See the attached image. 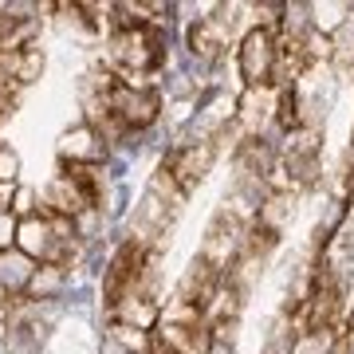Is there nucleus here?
<instances>
[{
    "mask_svg": "<svg viewBox=\"0 0 354 354\" xmlns=\"http://www.w3.org/2000/svg\"><path fill=\"white\" fill-rule=\"evenodd\" d=\"M64 283H67V272L59 264H39L24 295L28 299H55V295L64 291Z\"/></svg>",
    "mask_w": 354,
    "mask_h": 354,
    "instance_id": "f8f14e48",
    "label": "nucleus"
},
{
    "mask_svg": "<svg viewBox=\"0 0 354 354\" xmlns=\"http://www.w3.org/2000/svg\"><path fill=\"white\" fill-rule=\"evenodd\" d=\"M36 260H28L20 248H8L0 252V295H24L32 276H36Z\"/></svg>",
    "mask_w": 354,
    "mask_h": 354,
    "instance_id": "1a4fd4ad",
    "label": "nucleus"
},
{
    "mask_svg": "<svg viewBox=\"0 0 354 354\" xmlns=\"http://www.w3.org/2000/svg\"><path fill=\"white\" fill-rule=\"evenodd\" d=\"M102 153H106V142L87 122L75 130H67L64 138H59V162H67V165H99Z\"/></svg>",
    "mask_w": 354,
    "mask_h": 354,
    "instance_id": "6e6552de",
    "label": "nucleus"
},
{
    "mask_svg": "<svg viewBox=\"0 0 354 354\" xmlns=\"http://www.w3.org/2000/svg\"><path fill=\"white\" fill-rule=\"evenodd\" d=\"M236 67H241L244 91H276L283 83V59H279V36L272 28L252 24L236 44Z\"/></svg>",
    "mask_w": 354,
    "mask_h": 354,
    "instance_id": "7ed1b4c3",
    "label": "nucleus"
},
{
    "mask_svg": "<svg viewBox=\"0 0 354 354\" xmlns=\"http://www.w3.org/2000/svg\"><path fill=\"white\" fill-rule=\"evenodd\" d=\"M16 228H20L16 213H12V209H0V252L16 248Z\"/></svg>",
    "mask_w": 354,
    "mask_h": 354,
    "instance_id": "ddd939ff",
    "label": "nucleus"
},
{
    "mask_svg": "<svg viewBox=\"0 0 354 354\" xmlns=\"http://www.w3.org/2000/svg\"><path fill=\"white\" fill-rule=\"evenodd\" d=\"M236 106H241V111H236V127L244 130V138H260L264 118H268V114H276L272 91H244Z\"/></svg>",
    "mask_w": 354,
    "mask_h": 354,
    "instance_id": "9d476101",
    "label": "nucleus"
},
{
    "mask_svg": "<svg viewBox=\"0 0 354 354\" xmlns=\"http://www.w3.org/2000/svg\"><path fill=\"white\" fill-rule=\"evenodd\" d=\"M114 32L106 39V71L130 87H150L146 79L158 75L165 64V32L158 20L130 16L127 4H114Z\"/></svg>",
    "mask_w": 354,
    "mask_h": 354,
    "instance_id": "f257e3e1",
    "label": "nucleus"
},
{
    "mask_svg": "<svg viewBox=\"0 0 354 354\" xmlns=\"http://www.w3.org/2000/svg\"><path fill=\"white\" fill-rule=\"evenodd\" d=\"M228 39L221 36V28L209 20V16H201V20H193L189 24V51L193 59H201V64H216L221 55H225Z\"/></svg>",
    "mask_w": 354,
    "mask_h": 354,
    "instance_id": "9b49d317",
    "label": "nucleus"
},
{
    "mask_svg": "<svg viewBox=\"0 0 354 354\" xmlns=\"http://www.w3.org/2000/svg\"><path fill=\"white\" fill-rule=\"evenodd\" d=\"M351 327H354V323H351Z\"/></svg>",
    "mask_w": 354,
    "mask_h": 354,
    "instance_id": "a211bd4d",
    "label": "nucleus"
},
{
    "mask_svg": "<svg viewBox=\"0 0 354 354\" xmlns=\"http://www.w3.org/2000/svg\"><path fill=\"white\" fill-rule=\"evenodd\" d=\"M221 138L225 134H213V138H201V142H181L162 158V169L177 181V189L189 197L205 177L213 174L216 165V153H221Z\"/></svg>",
    "mask_w": 354,
    "mask_h": 354,
    "instance_id": "423d86ee",
    "label": "nucleus"
},
{
    "mask_svg": "<svg viewBox=\"0 0 354 354\" xmlns=\"http://www.w3.org/2000/svg\"><path fill=\"white\" fill-rule=\"evenodd\" d=\"M16 174H20V158H16L12 150H4V146H0V185H12Z\"/></svg>",
    "mask_w": 354,
    "mask_h": 354,
    "instance_id": "4468645a",
    "label": "nucleus"
},
{
    "mask_svg": "<svg viewBox=\"0 0 354 354\" xmlns=\"http://www.w3.org/2000/svg\"><path fill=\"white\" fill-rule=\"evenodd\" d=\"M106 111L111 118L122 127V134L130 130H146L158 122V114H162V95L153 87H130L122 79H106Z\"/></svg>",
    "mask_w": 354,
    "mask_h": 354,
    "instance_id": "39448f33",
    "label": "nucleus"
},
{
    "mask_svg": "<svg viewBox=\"0 0 354 354\" xmlns=\"http://www.w3.org/2000/svg\"><path fill=\"white\" fill-rule=\"evenodd\" d=\"M153 268H158V248L142 244L138 236L122 241L102 276V307L118 311L134 295H153Z\"/></svg>",
    "mask_w": 354,
    "mask_h": 354,
    "instance_id": "f03ea898",
    "label": "nucleus"
},
{
    "mask_svg": "<svg viewBox=\"0 0 354 354\" xmlns=\"http://www.w3.org/2000/svg\"><path fill=\"white\" fill-rule=\"evenodd\" d=\"M327 354H354V327H346L339 335V342H335V346H330Z\"/></svg>",
    "mask_w": 354,
    "mask_h": 354,
    "instance_id": "f3484780",
    "label": "nucleus"
},
{
    "mask_svg": "<svg viewBox=\"0 0 354 354\" xmlns=\"http://www.w3.org/2000/svg\"><path fill=\"white\" fill-rule=\"evenodd\" d=\"M276 174H283V185L295 193L315 185L319 174H323V162H319V127H304V130H295V134H288V146L279 153Z\"/></svg>",
    "mask_w": 354,
    "mask_h": 354,
    "instance_id": "0eeeda50",
    "label": "nucleus"
},
{
    "mask_svg": "<svg viewBox=\"0 0 354 354\" xmlns=\"http://www.w3.org/2000/svg\"><path fill=\"white\" fill-rule=\"evenodd\" d=\"M20 91H24V87H16V83H8V79H0V118L16 111V102H20Z\"/></svg>",
    "mask_w": 354,
    "mask_h": 354,
    "instance_id": "2eb2a0df",
    "label": "nucleus"
},
{
    "mask_svg": "<svg viewBox=\"0 0 354 354\" xmlns=\"http://www.w3.org/2000/svg\"><path fill=\"white\" fill-rule=\"evenodd\" d=\"M244 236H248V221H244L236 209L225 205V209H216V216L209 221V228H205V241H201V248H197V256H201L213 272L232 276L236 264H241Z\"/></svg>",
    "mask_w": 354,
    "mask_h": 354,
    "instance_id": "20e7f679",
    "label": "nucleus"
},
{
    "mask_svg": "<svg viewBox=\"0 0 354 354\" xmlns=\"http://www.w3.org/2000/svg\"><path fill=\"white\" fill-rule=\"evenodd\" d=\"M12 213L24 221V216H32V189H16V205H12Z\"/></svg>",
    "mask_w": 354,
    "mask_h": 354,
    "instance_id": "dca6fc26",
    "label": "nucleus"
}]
</instances>
